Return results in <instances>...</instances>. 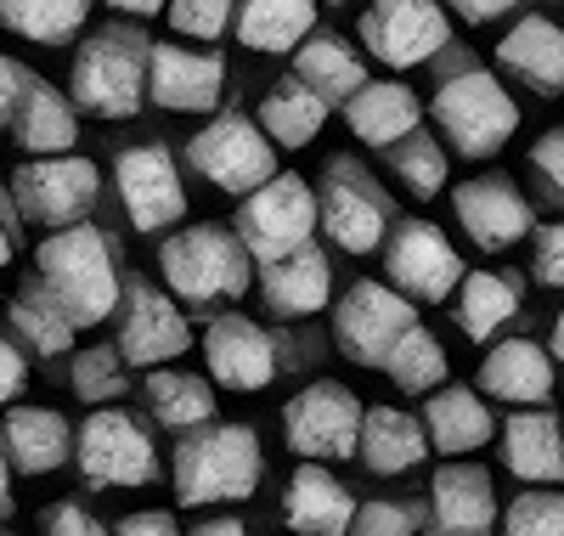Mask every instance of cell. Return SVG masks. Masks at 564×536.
Listing matches in <instances>:
<instances>
[{
	"instance_id": "8992f818",
	"label": "cell",
	"mask_w": 564,
	"mask_h": 536,
	"mask_svg": "<svg viewBox=\"0 0 564 536\" xmlns=\"http://www.w3.org/2000/svg\"><path fill=\"white\" fill-rule=\"evenodd\" d=\"M238 243L249 249V260L271 266L282 255H294L311 243L316 232V186L305 175H289V170H276L265 186H254L243 210H238Z\"/></svg>"
},
{
	"instance_id": "ee69618b",
	"label": "cell",
	"mask_w": 564,
	"mask_h": 536,
	"mask_svg": "<svg viewBox=\"0 0 564 536\" xmlns=\"http://www.w3.org/2000/svg\"><path fill=\"white\" fill-rule=\"evenodd\" d=\"M350 536H417L412 503H361L350 519Z\"/></svg>"
},
{
	"instance_id": "c3c4849f",
	"label": "cell",
	"mask_w": 564,
	"mask_h": 536,
	"mask_svg": "<svg viewBox=\"0 0 564 536\" xmlns=\"http://www.w3.org/2000/svg\"><path fill=\"white\" fill-rule=\"evenodd\" d=\"M113 536H181V525L170 508H141V514H124L113 525Z\"/></svg>"
},
{
	"instance_id": "8fae6325",
	"label": "cell",
	"mask_w": 564,
	"mask_h": 536,
	"mask_svg": "<svg viewBox=\"0 0 564 536\" xmlns=\"http://www.w3.org/2000/svg\"><path fill=\"white\" fill-rule=\"evenodd\" d=\"M417 328V311L390 282H356L334 311V345L356 367H384L390 351Z\"/></svg>"
},
{
	"instance_id": "836d02e7",
	"label": "cell",
	"mask_w": 564,
	"mask_h": 536,
	"mask_svg": "<svg viewBox=\"0 0 564 536\" xmlns=\"http://www.w3.org/2000/svg\"><path fill=\"white\" fill-rule=\"evenodd\" d=\"M452 317H457V328L475 339V345H486L502 322L520 317V288H513V277H502V271H468L457 282Z\"/></svg>"
},
{
	"instance_id": "d6986e66",
	"label": "cell",
	"mask_w": 564,
	"mask_h": 536,
	"mask_svg": "<svg viewBox=\"0 0 564 536\" xmlns=\"http://www.w3.org/2000/svg\"><path fill=\"white\" fill-rule=\"evenodd\" d=\"M204 362L209 378L226 389H265L276 378V339L260 322L226 311L204 328Z\"/></svg>"
},
{
	"instance_id": "4dcf8cb0",
	"label": "cell",
	"mask_w": 564,
	"mask_h": 536,
	"mask_svg": "<svg viewBox=\"0 0 564 536\" xmlns=\"http://www.w3.org/2000/svg\"><path fill=\"white\" fill-rule=\"evenodd\" d=\"M294 79H305L327 108H345L350 96L367 85V68H361V57L350 52V40H339L334 29H311L305 34V45L294 52Z\"/></svg>"
},
{
	"instance_id": "9f6ffc18",
	"label": "cell",
	"mask_w": 564,
	"mask_h": 536,
	"mask_svg": "<svg viewBox=\"0 0 564 536\" xmlns=\"http://www.w3.org/2000/svg\"><path fill=\"white\" fill-rule=\"evenodd\" d=\"M7 260H12V232L0 226V266H7Z\"/></svg>"
},
{
	"instance_id": "60d3db41",
	"label": "cell",
	"mask_w": 564,
	"mask_h": 536,
	"mask_svg": "<svg viewBox=\"0 0 564 536\" xmlns=\"http://www.w3.org/2000/svg\"><path fill=\"white\" fill-rule=\"evenodd\" d=\"M502 536H564V492H520L502 514Z\"/></svg>"
},
{
	"instance_id": "f1b7e54d",
	"label": "cell",
	"mask_w": 564,
	"mask_h": 536,
	"mask_svg": "<svg viewBox=\"0 0 564 536\" xmlns=\"http://www.w3.org/2000/svg\"><path fill=\"white\" fill-rule=\"evenodd\" d=\"M12 141H18L23 153H34V159L74 153V141H79L74 103H68V96H63L57 85L34 79V85L18 96V108H12Z\"/></svg>"
},
{
	"instance_id": "5b68a950",
	"label": "cell",
	"mask_w": 564,
	"mask_h": 536,
	"mask_svg": "<svg viewBox=\"0 0 564 536\" xmlns=\"http://www.w3.org/2000/svg\"><path fill=\"white\" fill-rule=\"evenodd\" d=\"M249 249L238 243V232H226L215 221L204 226H181L175 237H164L159 249V271L170 282V294L186 300V305H215V300H238L249 294Z\"/></svg>"
},
{
	"instance_id": "7bdbcfd3",
	"label": "cell",
	"mask_w": 564,
	"mask_h": 536,
	"mask_svg": "<svg viewBox=\"0 0 564 536\" xmlns=\"http://www.w3.org/2000/svg\"><path fill=\"white\" fill-rule=\"evenodd\" d=\"M531 181H536V192L553 204V210H564V125H553V130H542L536 141H531Z\"/></svg>"
},
{
	"instance_id": "f907efd6",
	"label": "cell",
	"mask_w": 564,
	"mask_h": 536,
	"mask_svg": "<svg viewBox=\"0 0 564 536\" xmlns=\"http://www.w3.org/2000/svg\"><path fill=\"white\" fill-rule=\"evenodd\" d=\"M446 12H457L463 23H491V18H508L513 7H525V0H441Z\"/></svg>"
},
{
	"instance_id": "6f0895ef",
	"label": "cell",
	"mask_w": 564,
	"mask_h": 536,
	"mask_svg": "<svg viewBox=\"0 0 564 536\" xmlns=\"http://www.w3.org/2000/svg\"><path fill=\"white\" fill-rule=\"evenodd\" d=\"M327 7H345V0H327Z\"/></svg>"
},
{
	"instance_id": "9a60e30c",
	"label": "cell",
	"mask_w": 564,
	"mask_h": 536,
	"mask_svg": "<svg viewBox=\"0 0 564 536\" xmlns=\"http://www.w3.org/2000/svg\"><path fill=\"white\" fill-rule=\"evenodd\" d=\"M113 186H119V204H124L135 232H164V226H175L186 215L181 170H175L170 148H159V141L124 148L119 164H113Z\"/></svg>"
},
{
	"instance_id": "74e56055",
	"label": "cell",
	"mask_w": 564,
	"mask_h": 536,
	"mask_svg": "<svg viewBox=\"0 0 564 536\" xmlns=\"http://www.w3.org/2000/svg\"><path fill=\"white\" fill-rule=\"evenodd\" d=\"M384 373H390V384H395V389H406V396L441 389V378H446V351H441V339H435L430 328H412V333L401 339V345L390 351Z\"/></svg>"
},
{
	"instance_id": "f6af8a7d",
	"label": "cell",
	"mask_w": 564,
	"mask_h": 536,
	"mask_svg": "<svg viewBox=\"0 0 564 536\" xmlns=\"http://www.w3.org/2000/svg\"><path fill=\"white\" fill-rule=\"evenodd\" d=\"M531 271L542 288H564V221H547L531 237Z\"/></svg>"
},
{
	"instance_id": "db71d44e",
	"label": "cell",
	"mask_w": 564,
	"mask_h": 536,
	"mask_svg": "<svg viewBox=\"0 0 564 536\" xmlns=\"http://www.w3.org/2000/svg\"><path fill=\"white\" fill-rule=\"evenodd\" d=\"M18 514V497H12V463L7 452H0V519H12Z\"/></svg>"
},
{
	"instance_id": "bcb514c9",
	"label": "cell",
	"mask_w": 564,
	"mask_h": 536,
	"mask_svg": "<svg viewBox=\"0 0 564 536\" xmlns=\"http://www.w3.org/2000/svg\"><path fill=\"white\" fill-rule=\"evenodd\" d=\"M40 536H113V530L102 519H90L79 503H57V508H45Z\"/></svg>"
},
{
	"instance_id": "681fc988",
	"label": "cell",
	"mask_w": 564,
	"mask_h": 536,
	"mask_svg": "<svg viewBox=\"0 0 564 536\" xmlns=\"http://www.w3.org/2000/svg\"><path fill=\"white\" fill-rule=\"evenodd\" d=\"M29 85H34V74L18 57H0V125H12V108H18V96Z\"/></svg>"
},
{
	"instance_id": "7402d4cb",
	"label": "cell",
	"mask_w": 564,
	"mask_h": 536,
	"mask_svg": "<svg viewBox=\"0 0 564 536\" xmlns=\"http://www.w3.org/2000/svg\"><path fill=\"white\" fill-rule=\"evenodd\" d=\"M497 68L513 74L520 85H531L542 103L564 96V29L553 18H520L502 40H497Z\"/></svg>"
},
{
	"instance_id": "f5cc1de1",
	"label": "cell",
	"mask_w": 564,
	"mask_h": 536,
	"mask_svg": "<svg viewBox=\"0 0 564 536\" xmlns=\"http://www.w3.org/2000/svg\"><path fill=\"white\" fill-rule=\"evenodd\" d=\"M186 536H249V525L243 519H204V525H193Z\"/></svg>"
},
{
	"instance_id": "ffe728a7",
	"label": "cell",
	"mask_w": 564,
	"mask_h": 536,
	"mask_svg": "<svg viewBox=\"0 0 564 536\" xmlns=\"http://www.w3.org/2000/svg\"><path fill=\"white\" fill-rule=\"evenodd\" d=\"M356 508L361 503L350 497V485L322 463H300L289 474V492H282V519L294 536H350Z\"/></svg>"
},
{
	"instance_id": "7c38bea8",
	"label": "cell",
	"mask_w": 564,
	"mask_h": 536,
	"mask_svg": "<svg viewBox=\"0 0 564 536\" xmlns=\"http://www.w3.org/2000/svg\"><path fill=\"white\" fill-rule=\"evenodd\" d=\"M361 45L384 68H417L452 45V12L441 0H372L361 12Z\"/></svg>"
},
{
	"instance_id": "cb8c5ba5",
	"label": "cell",
	"mask_w": 564,
	"mask_h": 536,
	"mask_svg": "<svg viewBox=\"0 0 564 536\" xmlns=\"http://www.w3.org/2000/svg\"><path fill=\"white\" fill-rule=\"evenodd\" d=\"M0 452H7L18 474H52L74 458V429L57 407H7Z\"/></svg>"
},
{
	"instance_id": "2e32d148",
	"label": "cell",
	"mask_w": 564,
	"mask_h": 536,
	"mask_svg": "<svg viewBox=\"0 0 564 536\" xmlns=\"http://www.w3.org/2000/svg\"><path fill=\"white\" fill-rule=\"evenodd\" d=\"M119 356L130 367H164L175 356H186L193 345V322L186 311L153 282H124V300H119Z\"/></svg>"
},
{
	"instance_id": "7dc6e473",
	"label": "cell",
	"mask_w": 564,
	"mask_h": 536,
	"mask_svg": "<svg viewBox=\"0 0 564 536\" xmlns=\"http://www.w3.org/2000/svg\"><path fill=\"white\" fill-rule=\"evenodd\" d=\"M23 384H29V362L23 351L12 345V339H0V407H12L23 396Z\"/></svg>"
},
{
	"instance_id": "e0dca14e",
	"label": "cell",
	"mask_w": 564,
	"mask_h": 536,
	"mask_svg": "<svg viewBox=\"0 0 564 536\" xmlns=\"http://www.w3.org/2000/svg\"><path fill=\"white\" fill-rule=\"evenodd\" d=\"M452 210H457V226L475 237L486 255L513 249V243L531 237V226H536L525 192L508 175H468L463 186H452Z\"/></svg>"
},
{
	"instance_id": "83f0119b",
	"label": "cell",
	"mask_w": 564,
	"mask_h": 536,
	"mask_svg": "<svg viewBox=\"0 0 564 536\" xmlns=\"http://www.w3.org/2000/svg\"><path fill=\"white\" fill-rule=\"evenodd\" d=\"M480 396L513 401V407H542L553 396V356L531 339H502L480 362Z\"/></svg>"
},
{
	"instance_id": "ac0fdd59",
	"label": "cell",
	"mask_w": 564,
	"mask_h": 536,
	"mask_svg": "<svg viewBox=\"0 0 564 536\" xmlns=\"http://www.w3.org/2000/svg\"><path fill=\"white\" fill-rule=\"evenodd\" d=\"M226 90V63L215 52H193L175 40H153L148 57V103L170 108V114H209L220 108Z\"/></svg>"
},
{
	"instance_id": "e575fe53",
	"label": "cell",
	"mask_w": 564,
	"mask_h": 536,
	"mask_svg": "<svg viewBox=\"0 0 564 536\" xmlns=\"http://www.w3.org/2000/svg\"><path fill=\"white\" fill-rule=\"evenodd\" d=\"M148 407L159 424H170L175 435L215 424V384L198 373H175V367H153L148 373Z\"/></svg>"
},
{
	"instance_id": "30bf717a",
	"label": "cell",
	"mask_w": 564,
	"mask_h": 536,
	"mask_svg": "<svg viewBox=\"0 0 564 536\" xmlns=\"http://www.w3.org/2000/svg\"><path fill=\"white\" fill-rule=\"evenodd\" d=\"M186 164H193L209 186L220 192H249L265 186L276 175V148L265 141V130L243 114H215L193 141H186Z\"/></svg>"
},
{
	"instance_id": "f546056e",
	"label": "cell",
	"mask_w": 564,
	"mask_h": 536,
	"mask_svg": "<svg viewBox=\"0 0 564 536\" xmlns=\"http://www.w3.org/2000/svg\"><path fill=\"white\" fill-rule=\"evenodd\" d=\"M356 458L372 474H406L430 458V435H423V418L401 412V407H367L361 412V447Z\"/></svg>"
},
{
	"instance_id": "d4e9b609",
	"label": "cell",
	"mask_w": 564,
	"mask_h": 536,
	"mask_svg": "<svg viewBox=\"0 0 564 536\" xmlns=\"http://www.w3.org/2000/svg\"><path fill=\"white\" fill-rule=\"evenodd\" d=\"M423 435H430V452L468 458L497 435V418H491L480 389L441 384V389H430V407H423Z\"/></svg>"
},
{
	"instance_id": "44dd1931",
	"label": "cell",
	"mask_w": 564,
	"mask_h": 536,
	"mask_svg": "<svg viewBox=\"0 0 564 536\" xmlns=\"http://www.w3.org/2000/svg\"><path fill=\"white\" fill-rule=\"evenodd\" d=\"M430 514L435 536H491L497 525V492L480 463H446L430 480Z\"/></svg>"
},
{
	"instance_id": "ab89813d",
	"label": "cell",
	"mask_w": 564,
	"mask_h": 536,
	"mask_svg": "<svg viewBox=\"0 0 564 536\" xmlns=\"http://www.w3.org/2000/svg\"><path fill=\"white\" fill-rule=\"evenodd\" d=\"M74 396L85 401V407H102V401H119L124 396V356H119V345H90V351H79L74 356Z\"/></svg>"
},
{
	"instance_id": "9c48e42d",
	"label": "cell",
	"mask_w": 564,
	"mask_h": 536,
	"mask_svg": "<svg viewBox=\"0 0 564 536\" xmlns=\"http://www.w3.org/2000/svg\"><path fill=\"white\" fill-rule=\"evenodd\" d=\"M97 192H102V170L79 153L29 159L12 170V204L45 232L79 226L90 215V204H97Z\"/></svg>"
},
{
	"instance_id": "d6a6232c",
	"label": "cell",
	"mask_w": 564,
	"mask_h": 536,
	"mask_svg": "<svg viewBox=\"0 0 564 536\" xmlns=\"http://www.w3.org/2000/svg\"><path fill=\"white\" fill-rule=\"evenodd\" d=\"M231 23H238V40L249 52L289 57L316 29V0H238V18Z\"/></svg>"
},
{
	"instance_id": "b9f144b4",
	"label": "cell",
	"mask_w": 564,
	"mask_h": 536,
	"mask_svg": "<svg viewBox=\"0 0 564 536\" xmlns=\"http://www.w3.org/2000/svg\"><path fill=\"white\" fill-rule=\"evenodd\" d=\"M164 18H170V29L186 34V40H220L226 23L238 18V0H170Z\"/></svg>"
},
{
	"instance_id": "816d5d0a",
	"label": "cell",
	"mask_w": 564,
	"mask_h": 536,
	"mask_svg": "<svg viewBox=\"0 0 564 536\" xmlns=\"http://www.w3.org/2000/svg\"><path fill=\"white\" fill-rule=\"evenodd\" d=\"M113 12H124V18H135V23H148V18H159L170 0H108Z\"/></svg>"
},
{
	"instance_id": "1f68e13d",
	"label": "cell",
	"mask_w": 564,
	"mask_h": 536,
	"mask_svg": "<svg viewBox=\"0 0 564 536\" xmlns=\"http://www.w3.org/2000/svg\"><path fill=\"white\" fill-rule=\"evenodd\" d=\"M322 125H327V103L305 85V79H276L265 96H260V130H265V141L271 148H282V153H300V148H311V141L322 136Z\"/></svg>"
},
{
	"instance_id": "8d00e7d4",
	"label": "cell",
	"mask_w": 564,
	"mask_h": 536,
	"mask_svg": "<svg viewBox=\"0 0 564 536\" xmlns=\"http://www.w3.org/2000/svg\"><path fill=\"white\" fill-rule=\"evenodd\" d=\"M12 328H18V339L34 351V356H63L68 345H74V322L40 294V288L29 282V288H18V300H12Z\"/></svg>"
},
{
	"instance_id": "52a82bcc",
	"label": "cell",
	"mask_w": 564,
	"mask_h": 536,
	"mask_svg": "<svg viewBox=\"0 0 564 536\" xmlns=\"http://www.w3.org/2000/svg\"><path fill=\"white\" fill-rule=\"evenodd\" d=\"M74 463H79V474L90 485L124 492V485H148L159 474V447L130 412L97 407V412H85V424L74 429Z\"/></svg>"
},
{
	"instance_id": "f35d334b",
	"label": "cell",
	"mask_w": 564,
	"mask_h": 536,
	"mask_svg": "<svg viewBox=\"0 0 564 536\" xmlns=\"http://www.w3.org/2000/svg\"><path fill=\"white\" fill-rule=\"evenodd\" d=\"M390 175H395L401 192H412V199H435V192L446 186V148L435 136L412 130L406 141L390 148Z\"/></svg>"
},
{
	"instance_id": "277c9868",
	"label": "cell",
	"mask_w": 564,
	"mask_h": 536,
	"mask_svg": "<svg viewBox=\"0 0 564 536\" xmlns=\"http://www.w3.org/2000/svg\"><path fill=\"white\" fill-rule=\"evenodd\" d=\"M430 119L452 141L457 159H491L513 141V130H520V103L508 96V85H497V74L457 68L430 96Z\"/></svg>"
},
{
	"instance_id": "ba28073f",
	"label": "cell",
	"mask_w": 564,
	"mask_h": 536,
	"mask_svg": "<svg viewBox=\"0 0 564 536\" xmlns=\"http://www.w3.org/2000/svg\"><path fill=\"white\" fill-rule=\"evenodd\" d=\"M282 435H289V452H300L305 463H339L356 458L361 447V401L356 389L339 378H316L300 396L282 407Z\"/></svg>"
},
{
	"instance_id": "603a6c76",
	"label": "cell",
	"mask_w": 564,
	"mask_h": 536,
	"mask_svg": "<svg viewBox=\"0 0 564 536\" xmlns=\"http://www.w3.org/2000/svg\"><path fill=\"white\" fill-rule=\"evenodd\" d=\"M417 119H423V103L412 96V85H401V79H367L345 103L350 136L361 141V148H379V153H390L395 141H406L417 130Z\"/></svg>"
},
{
	"instance_id": "11a10c76",
	"label": "cell",
	"mask_w": 564,
	"mask_h": 536,
	"mask_svg": "<svg viewBox=\"0 0 564 536\" xmlns=\"http://www.w3.org/2000/svg\"><path fill=\"white\" fill-rule=\"evenodd\" d=\"M547 356L564 367V311H558V322H553V339H547Z\"/></svg>"
},
{
	"instance_id": "5bb4252c",
	"label": "cell",
	"mask_w": 564,
	"mask_h": 536,
	"mask_svg": "<svg viewBox=\"0 0 564 536\" xmlns=\"http://www.w3.org/2000/svg\"><path fill=\"white\" fill-rule=\"evenodd\" d=\"M384 271L390 288L406 300H452L463 282V260L435 221H401L384 237Z\"/></svg>"
},
{
	"instance_id": "7a4b0ae2",
	"label": "cell",
	"mask_w": 564,
	"mask_h": 536,
	"mask_svg": "<svg viewBox=\"0 0 564 536\" xmlns=\"http://www.w3.org/2000/svg\"><path fill=\"white\" fill-rule=\"evenodd\" d=\"M265 452L249 424H204L186 429L175 447V497L181 508L209 503H249L260 492Z\"/></svg>"
},
{
	"instance_id": "3957f363",
	"label": "cell",
	"mask_w": 564,
	"mask_h": 536,
	"mask_svg": "<svg viewBox=\"0 0 564 536\" xmlns=\"http://www.w3.org/2000/svg\"><path fill=\"white\" fill-rule=\"evenodd\" d=\"M148 57H153V40L135 23L90 29L68 68V85H74L68 103L97 119H130L148 103Z\"/></svg>"
},
{
	"instance_id": "d590c367",
	"label": "cell",
	"mask_w": 564,
	"mask_h": 536,
	"mask_svg": "<svg viewBox=\"0 0 564 536\" xmlns=\"http://www.w3.org/2000/svg\"><path fill=\"white\" fill-rule=\"evenodd\" d=\"M90 18V0H0V29L29 45H68Z\"/></svg>"
},
{
	"instance_id": "4fadbf2b",
	"label": "cell",
	"mask_w": 564,
	"mask_h": 536,
	"mask_svg": "<svg viewBox=\"0 0 564 536\" xmlns=\"http://www.w3.org/2000/svg\"><path fill=\"white\" fill-rule=\"evenodd\" d=\"M316 221L345 255H372L390 232V210L356 159H327V175L316 186Z\"/></svg>"
},
{
	"instance_id": "6da1fadb",
	"label": "cell",
	"mask_w": 564,
	"mask_h": 536,
	"mask_svg": "<svg viewBox=\"0 0 564 536\" xmlns=\"http://www.w3.org/2000/svg\"><path fill=\"white\" fill-rule=\"evenodd\" d=\"M34 288L74 328L108 322L119 311V300H124V277L113 266V249H108V237L90 221L63 226V232H52L40 243V249H34Z\"/></svg>"
},
{
	"instance_id": "4316f807",
	"label": "cell",
	"mask_w": 564,
	"mask_h": 536,
	"mask_svg": "<svg viewBox=\"0 0 564 536\" xmlns=\"http://www.w3.org/2000/svg\"><path fill=\"white\" fill-rule=\"evenodd\" d=\"M260 294H265V311L276 317H316L327 294H334V266H327L316 243H305V249L282 255L260 271Z\"/></svg>"
},
{
	"instance_id": "484cf974",
	"label": "cell",
	"mask_w": 564,
	"mask_h": 536,
	"mask_svg": "<svg viewBox=\"0 0 564 536\" xmlns=\"http://www.w3.org/2000/svg\"><path fill=\"white\" fill-rule=\"evenodd\" d=\"M502 463L513 480L558 485L564 480V424L547 407H520L502 424Z\"/></svg>"
}]
</instances>
